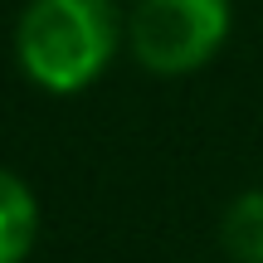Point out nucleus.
<instances>
[{
	"label": "nucleus",
	"mask_w": 263,
	"mask_h": 263,
	"mask_svg": "<svg viewBox=\"0 0 263 263\" xmlns=\"http://www.w3.org/2000/svg\"><path fill=\"white\" fill-rule=\"evenodd\" d=\"M127 39L112 0H29L15 25L20 73L44 93H83Z\"/></svg>",
	"instance_id": "f257e3e1"
},
{
	"label": "nucleus",
	"mask_w": 263,
	"mask_h": 263,
	"mask_svg": "<svg viewBox=\"0 0 263 263\" xmlns=\"http://www.w3.org/2000/svg\"><path fill=\"white\" fill-rule=\"evenodd\" d=\"M219 244L234 263H263V190H244L229 200L219 219Z\"/></svg>",
	"instance_id": "20e7f679"
},
{
	"label": "nucleus",
	"mask_w": 263,
	"mask_h": 263,
	"mask_svg": "<svg viewBox=\"0 0 263 263\" xmlns=\"http://www.w3.org/2000/svg\"><path fill=\"white\" fill-rule=\"evenodd\" d=\"M39 234V205L15 171L0 166V263H25Z\"/></svg>",
	"instance_id": "7ed1b4c3"
},
{
	"label": "nucleus",
	"mask_w": 263,
	"mask_h": 263,
	"mask_svg": "<svg viewBox=\"0 0 263 263\" xmlns=\"http://www.w3.org/2000/svg\"><path fill=\"white\" fill-rule=\"evenodd\" d=\"M229 20V0H137L127 20V49L146 73L180 78L224 49Z\"/></svg>",
	"instance_id": "f03ea898"
}]
</instances>
